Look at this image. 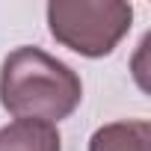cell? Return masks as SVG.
<instances>
[{"mask_svg": "<svg viewBox=\"0 0 151 151\" xmlns=\"http://www.w3.org/2000/svg\"><path fill=\"white\" fill-rule=\"evenodd\" d=\"M133 21V6L122 0H53L47 3L50 36L80 56L98 59L119 47Z\"/></svg>", "mask_w": 151, "mask_h": 151, "instance_id": "cell-2", "label": "cell"}, {"mask_svg": "<svg viewBox=\"0 0 151 151\" xmlns=\"http://www.w3.org/2000/svg\"><path fill=\"white\" fill-rule=\"evenodd\" d=\"M151 124L145 119H127L104 124L92 133L89 151H148Z\"/></svg>", "mask_w": 151, "mask_h": 151, "instance_id": "cell-4", "label": "cell"}, {"mask_svg": "<svg viewBox=\"0 0 151 151\" xmlns=\"http://www.w3.org/2000/svg\"><path fill=\"white\" fill-rule=\"evenodd\" d=\"M0 151H62L59 130L47 122L15 119L0 127Z\"/></svg>", "mask_w": 151, "mask_h": 151, "instance_id": "cell-3", "label": "cell"}, {"mask_svg": "<svg viewBox=\"0 0 151 151\" xmlns=\"http://www.w3.org/2000/svg\"><path fill=\"white\" fill-rule=\"evenodd\" d=\"M83 101L80 74L42 47H15L0 68V104L15 119L62 122Z\"/></svg>", "mask_w": 151, "mask_h": 151, "instance_id": "cell-1", "label": "cell"}]
</instances>
